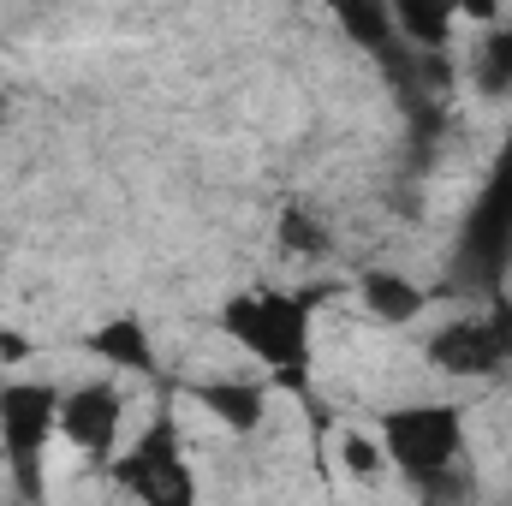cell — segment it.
<instances>
[{"label":"cell","instance_id":"1","mask_svg":"<svg viewBox=\"0 0 512 506\" xmlns=\"http://www.w3.org/2000/svg\"><path fill=\"white\" fill-rule=\"evenodd\" d=\"M221 328L251 352L256 364L280 370L286 381H298V370L310 364V304L286 298V292H245L227 304Z\"/></svg>","mask_w":512,"mask_h":506},{"label":"cell","instance_id":"2","mask_svg":"<svg viewBox=\"0 0 512 506\" xmlns=\"http://www.w3.org/2000/svg\"><path fill=\"white\" fill-rule=\"evenodd\" d=\"M382 447L411 483H423V477L453 471L465 459V417H459V405H405V411H387Z\"/></svg>","mask_w":512,"mask_h":506},{"label":"cell","instance_id":"3","mask_svg":"<svg viewBox=\"0 0 512 506\" xmlns=\"http://www.w3.org/2000/svg\"><path fill=\"white\" fill-rule=\"evenodd\" d=\"M48 435H60V387L48 381H12L0 387V441L12 465H36Z\"/></svg>","mask_w":512,"mask_h":506},{"label":"cell","instance_id":"4","mask_svg":"<svg viewBox=\"0 0 512 506\" xmlns=\"http://www.w3.org/2000/svg\"><path fill=\"white\" fill-rule=\"evenodd\" d=\"M120 483H126L131 495L155 501V506L191 501V495H197L191 477H185V465H179V435H173V423H155V429L131 447V459L120 465Z\"/></svg>","mask_w":512,"mask_h":506},{"label":"cell","instance_id":"5","mask_svg":"<svg viewBox=\"0 0 512 506\" xmlns=\"http://www.w3.org/2000/svg\"><path fill=\"white\" fill-rule=\"evenodd\" d=\"M120 423H126V399L114 381H84L72 393H60V435L84 453H108L120 441Z\"/></svg>","mask_w":512,"mask_h":506},{"label":"cell","instance_id":"6","mask_svg":"<svg viewBox=\"0 0 512 506\" xmlns=\"http://www.w3.org/2000/svg\"><path fill=\"white\" fill-rule=\"evenodd\" d=\"M429 364L447 370V376H489L507 364V346L495 334V316H465V322H447L435 340H429Z\"/></svg>","mask_w":512,"mask_h":506},{"label":"cell","instance_id":"7","mask_svg":"<svg viewBox=\"0 0 512 506\" xmlns=\"http://www.w3.org/2000/svg\"><path fill=\"white\" fill-rule=\"evenodd\" d=\"M358 298H364V310L376 322H417L423 304H429V292L417 280H405L399 268H364L358 274Z\"/></svg>","mask_w":512,"mask_h":506},{"label":"cell","instance_id":"8","mask_svg":"<svg viewBox=\"0 0 512 506\" xmlns=\"http://www.w3.org/2000/svg\"><path fill=\"white\" fill-rule=\"evenodd\" d=\"M197 405H203L221 429H233V435H256L262 417H268V393H262L256 381H203V387H197Z\"/></svg>","mask_w":512,"mask_h":506},{"label":"cell","instance_id":"9","mask_svg":"<svg viewBox=\"0 0 512 506\" xmlns=\"http://www.w3.org/2000/svg\"><path fill=\"white\" fill-rule=\"evenodd\" d=\"M90 352L114 370H131V376H155V346H149V328L143 316H108L96 334H90Z\"/></svg>","mask_w":512,"mask_h":506},{"label":"cell","instance_id":"10","mask_svg":"<svg viewBox=\"0 0 512 506\" xmlns=\"http://www.w3.org/2000/svg\"><path fill=\"white\" fill-rule=\"evenodd\" d=\"M393 30H405L417 48H441L447 42V24L459 18V0H382Z\"/></svg>","mask_w":512,"mask_h":506},{"label":"cell","instance_id":"11","mask_svg":"<svg viewBox=\"0 0 512 506\" xmlns=\"http://www.w3.org/2000/svg\"><path fill=\"white\" fill-rule=\"evenodd\" d=\"M477 84H483L489 96L512 90V18H507V24H495V30L483 36V54H477Z\"/></svg>","mask_w":512,"mask_h":506},{"label":"cell","instance_id":"12","mask_svg":"<svg viewBox=\"0 0 512 506\" xmlns=\"http://www.w3.org/2000/svg\"><path fill=\"white\" fill-rule=\"evenodd\" d=\"M280 245L298 256H328V233H322V221L310 209H286L280 215Z\"/></svg>","mask_w":512,"mask_h":506},{"label":"cell","instance_id":"13","mask_svg":"<svg viewBox=\"0 0 512 506\" xmlns=\"http://www.w3.org/2000/svg\"><path fill=\"white\" fill-rule=\"evenodd\" d=\"M340 465L352 471V477H382V465H387V447L376 441V435H340Z\"/></svg>","mask_w":512,"mask_h":506},{"label":"cell","instance_id":"14","mask_svg":"<svg viewBox=\"0 0 512 506\" xmlns=\"http://www.w3.org/2000/svg\"><path fill=\"white\" fill-rule=\"evenodd\" d=\"M24 352H30L24 334H0V358H24Z\"/></svg>","mask_w":512,"mask_h":506}]
</instances>
